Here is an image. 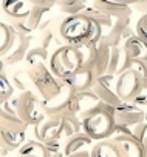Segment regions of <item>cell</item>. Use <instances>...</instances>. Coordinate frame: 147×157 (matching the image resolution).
I'll use <instances>...</instances> for the list:
<instances>
[{
    "mask_svg": "<svg viewBox=\"0 0 147 157\" xmlns=\"http://www.w3.org/2000/svg\"><path fill=\"white\" fill-rule=\"evenodd\" d=\"M2 10L13 20H25L31 14L33 5L28 0H2Z\"/></svg>",
    "mask_w": 147,
    "mask_h": 157,
    "instance_id": "9a60e30c",
    "label": "cell"
},
{
    "mask_svg": "<svg viewBox=\"0 0 147 157\" xmlns=\"http://www.w3.org/2000/svg\"><path fill=\"white\" fill-rule=\"evenodd\" d=\"M14 93V86L6 74H0V102L11 100Z\"/></svg>",
    "mask_w": 147,
    "mask_h": 157,
    "instance_id": "f1b7e54d",
    "label": "cell"
},
{
    "mask_svg": "<svg viewBox=\"0 0 147 157\" xmlns=\"http://www.w3.org/2000/svg\"><path fill=\"white\" fill-rule=\"evenodd\" d=\"M51 157H63V152H60V151H57V152H54Z\"/></svg>",
    "mask_w": 147,
    "mask_h": 157,
    "instance_id": "60d3db41",
    "label": "cell"
},
{
    "mask_svg": "<svg viewBox=\"0 0 147 157\" xmlns=\"http://www.w3.org/2000/svg\"><path fill=\"white\" fill-rule=\"evenodd\" d=\"M17 116L22 122H25L28 126H34L39 123L45 114L42 109V100L36 96L34 91H23L14 99V105Z\"/></svg>",
    "mask_w": 147,
    "mask_h": 157,
    "instance_id": "8992f818",
    "label": "cell"
},
{
    "mask_svg": "<svg viewBox=\"0 0 147 157\" xmlns=\"http://www.w3.org/2000/svg\"><path fill=\"white\" fill-rule=\"evenodd\" d=\"M133 103L144 108V109H147V80L142 82V88L139 90L138 96L133 99Z\"/></svg>",
    "mask_w": 147,
    "mask_h": 157,
    "instance_id": "d6a6232c",
    "label": "cell"
},
{
    "mask_svg": "<svg viewBox=\"0 0 147 157\" xmlns=\"http://www.w3.org/2000/svg\"><path fill=\"white\" fill-rule=\"evenodd\" d=\"M85 0H57V3L62 6V11L71 14H79Z\"/></svg>",
    "mask_w": 147,
    "mask_h": 157,
    "instance_id": "f546056e",
    "label": "cell"
},
{
    "mask_svg": "<svg viewBox=\"0 0 147 157\" xmlns=\"http://www.w3.org/2000/svg\"><path fill=\"white\" fill-rule=\"evenodd\" d=\"M113 2H118V3H122V5H135L138 0H113Z\"/></svg>",
    "mask_w": 147,
    "mask_h": 157,
    "instance_id": "f35d334b",
    "label": "cell"
},
{
    "mask_svg": "<svg viewBox=\"0 0 147 157\" xmlns=\"http://www.w3.org/2000/svg\"><path fill=\"white\" fill-rule=\"evenodd\" d=\"M0 128L17 131V132H27L30 126L20 120V117L16 113V108L11 106L10 100H6V102H0Z\"/></svg>",
    "mask_w": 147,
    "mask_h": 157,
    "instance_id": "7c38bea8",
    "label": "cell"
},
{
    "mask_svg": "<svg viewBox=\"0 0 147 157\" xmlns=\"http://www.w3.org/2000/svg\"><path fill=\"white\" fill-rule=\"evenodd\" d=\"M76 91L62 82V88L57 96L42 102V109L47 117H63L67 114H76Z\"/></svg>",
    "mask_w": 147,
    "mask_h": 157,
    "instance_id": "5b68a950",
    "label": "cell"
},
{
    "mask_svg": "<svg viewBox=\"0 0 147 157\" xmlns=\"http://www.w3.org/2000/svg\"><path fill=\"white\" fill-rule=\"evenodd\" d=\"M142 78L141 75L133 71L132 68L121 72L115 78V91L121 102H133V99L138 96L139 90L142 88Z\"/></svg>",
    "mask_w": 147,
    "mask_h": 157,
    "instance_id": "52a82bcc",
    "label": "cell"
},
{
    "mask_svg": "<svg viewBox=\"0 0 147 157\" xmlns=\"http://www.w3.org/2000/svg\"><path fill=\"white\" fill-rule=\"evenodd\" d=\"M135 8L139 10V11L147 13V0H138V2L135 3Z\"/></svg>",
    "mask_w": 147,
    "mask_h": 157,
    "instance_id": "8d00e7d4",
    "label": "cell"
},
{
    "mask_svg": "<svg viewBox=\"0 0 147 157\" xmlns=\"http://www.w3.org/2000/svg\"><path fill=\"white\" fill-rule=\"evenodd\" d=\"M108 60H110V46L99 42L96 45V68H95L98 77L105 75L108 68Z\"/></svg>",
    "mask_w": 147,
    "mask_h": 157,
    "instance_id": "d4e9b609",
    "label": "cell"
},
{
    "mask_svg": "<svg viewBox=\"0 0 147 157\" xmlns=\"http://www.w3.org/2000/svg\"><path fill=\"white\" fill-rule=\"evenodd\" d=\"M8 66H6V63H5V60H3V57L0 56V74H5V69H6Z\"/></svg>",
    "mask_w": 147,
    "mask_h": 157,
    "instance_id": "74e56055",
    "label": "cell"
},
{
    "mask_svg": "<svg viewBox=\"0 0 147 157\" xmlns=\"http://www.w3.org/2000/svg\"><path fill=\"white\" fill-rule=\"evenodd\" d=\"M17 155L19 157H51L53 154L45 143L33 139V140H27L17 149Z\"/></svg>",
    "mask_w": 147,
    "mask_h": 157,
    "instance_id": "ffe728a7",
    "label": "cell"
},
{
    "mask_svg": "<svg viewBox=\"0 0 147 157\" xmlns=\"http://www.w3.org/2000/svg\"><path fill=\"white\" fill-rule=\"evenodd\" d=\"M115 123L119 126H135L147 119V109L135 105L133 102H122L118 108H115Z\"/></svg>",
    "mask_w": 147,
    "mask_h": 157,
    "instance_id": "9c48e42d",
    "label": "cell"
},
{
    "mask_svg": "<svg viewBox=\"0 0 147 157\" xmlns=\"http://www.w3.org/2000/svg\"><path fill=\"white\" fill-rule=\"evenodd\" d=\"M48 59H50L48 49H45L42 46H34L28 51V54L23 60L25 69H33L36 66H40V65H48Z\"/></svg>",
    "mask_w": 147,
    "mask_h": 157,
    "instance_id": "603a6c76",
    "label": "cell"
},
{
    "mask_svg": "<svg viewBox=\"0 0 147 157\" xmlns=\"http://www.w3.org/2000/svg\"><path fill=\"white\" fill-rule=\"evenodd\" d=\"M25 137H27V132H17V131L0 128V148L6 152L19 149L25 143Z\"/></svg>",
    "mask_w": 147,
    "mask_h": 157,
    "instance_id": "ac0fdd59",
    "label": "cell"
},
{
    "mask_svg": "<svg viewBox=\"0 0 147 157\" xmlns=\"http://www.w3.org/2000/svg\"><path fill=\"white\" fill-rule=\"evenodd\" d=\"M82 63L84 60L81 49L71 45H62L56 48L48 59V68L59 80H65L76 74L82 68Z\"/></svg>",
    "mask_w": 147,
    "mask_h": 157,
    "instance_id": "3957f363",
    "label": "cell"
},
{
    "mask_svg": "<svg viewBox=\"0 0 147 157\" xmlns=\"http://www.w3.org/2000/svg\"><path fill=\"white\" fill-rule=\"evenodd\" d=\"M135 34L142 39L144 42H147V13H144L139 20L136 22V26H135Z\"/></svg>",
    "mask_w": 147,
    "mask_h": 157,
    "instance_id": "4dcf8cb0",
    "label": "cell"
},
{
    "mask_svg": "<svg viewBox=\"0 0 147 157\" xmlns=\"http://www.w3.org/2000/svg\"><path fill=\"white\" fill-rule=\"evenodd\" d=\"M132 57L125 51L124 46H110V60H108V68H107V75H119L121 72L130 69L132 66Z\"/></svg>",
    "mask_w": 147,
    "mask_h": 157,
    "instance_id": "4fadbf2b",
    "label": "cell"
},
{
    "mask_svg": "<svg viewBox=\"0 0 147 157\" xmlns=\"http://www.w3.org/2000/svg\"><path fill=\"white\" fill-rule=\"evenodd\" d=\"M130 68L141 75L142 80H147V62L145 60H132Z\"/></svg>",
    "mask_w": 147,
    "mask_h": 157,
    "instance_id": "836d02e7",
    "label": "cell"
},
{
    "mask_svg": "<svg viewBox=\"0 0 147 157\" xmlns=\"http://www.w3.org/2000/svg\"><path fill=\"white\" fill-rule=\"evenodd\" d=\"M14 36H16V33L10 25L0 22V56H3L10 49V46L14 40Z\"/></svg>",
    "mask_w": 147,
    "mask_h": 157,
    "instance_id": "83f0119b",
    "label": "cell"
},
{
    "mask_svg": "<svg viewBox=\"0 0 147 157\" xmlns=\"http://www.w3.org/2000/svg\"><path fill=\"white\" fill-rule=\"evenodd\" d=\"M10 80L13 83L14 88H17L20 93L23 91H31V82H30V75H28V71L23 68V69H16L11 77H10Z\"/></svg>",
    "mask_w": 147,
    "mask_h": 157,
    "instance_id": "484cf974",
    "label": "cell"
},
{
    "mask_svg": "<svg viewBox=\"0 0 147 157\" xmlns=\"http://www.w3.org/2000/svg\"><path fill=\"white\" fill-rule=\"evenodd\" d=\"M92 143H93V140L84 131H81V132H76V134H73V136L65 139V142L62 145L63 146L62 152H63V155H68V154H73V152H78L81 149H85V146H88Z\"/></svg>",
    "mask_w": 147,
    "mask_h": 157,
    "instance_id": "7402d4cb",
    "label": "cell"
},
{
    "mask_svg": "<svg viewBox=\"0 0 147 157\" xmlns=\"http://www.w3.org/2000/svg\"><path fill=\"white\" fill-rule=\"evenodd\" d=\"M101 103V100L98 99V96L93 91H84V93H78L76 94V114L81 116L85 111L98 106Z\"/></svg>",
    "mask_w": 147,
    "mask_h": 157,
    "instance_id": "cb8c5ba5",
    "label": "cell"
},
{
    "mask_svg": "<svg viewBox=\"0 0 147 157\" xmlns=\"http://www.w3.org/2000/svg\"><path fill=\"white\" fill-rule=\"evenodd\" d=\"M30 43H31V37L27 33H16L10 49L2 56L6 66H14L17 63H22L25 60L28 51L31 49Z\"/></svg>",
    "mask_w": 147,
    "mask_h": 157,
    "instance_id": "30bf717a",
    "label": "cell"
},
{
    "mask_svg": "<svg viewBox=\"0 0 147 157\" xmlns=\"http://www.w3.org/2000/svg\"><path fill=\"white\" fill-rule=\"evenodd\" d=\"M96 78H98V75L95 74V71L81 68L76 74H73L71 77L65 78L62 82L67 83L68 86H71L76 93H84V91H92Z\"/></svg>",
    "mask_w": 147,
    "mask_h": 157,
    "instance_id": "5bb4252c",
    "label": "cell"
},
{
    "mask_svg": "<svg viewBox=\"0 0 147 157\" xmlns=\"http://www.w3.org/2000/svg\"><path fill=\"white\" fill-rule=\"evenodd\" d=\"M63 157H90V151L81 149L78 152H73V154H68V155H63Z\"/></svg>",
    "mask_w": 147,
    "mask_h": 157,
    "instance_id": "d590c367",
    "label": "cell"
},
{
    "mask_svg": "<svg viewBox=\"0 0 147 157\" xmlns=\"http://www.w3.org/2000/svg\"><path fill=\"white\" fill-rule=\"evenodd\" d=\"M59 37L63 45L85 46L98 45L102 39V26L92 20L85 13L67 16L57 26Z\"/></svg>",
    "mask_w": 147,
    "mask_h": 157,
    "instance_id": "6da1fadb",
    "label": "cell"
},
{
    "mask_svg": "<svg viewBox=\"0 0 147 157\" xmlns=\"http://www.w3.org/2000/svg\"><path fill=\"white\" fill-rule=\"evenodd\" d=\"M0 157H6V155H0Z\"/></svg>",
    "mask_w": 147,
    "mask_h": 157,
    "instance_id": "b9f144b4",
    "label": "cell"
},
{
    "mask_svg": "<svg viewBox=\"0 0 147 157\" xmlns=\"http://www.w3.org/2000/svg\"><path fill=\"white\" fill-rule=\"evenodd\" d=\"M28 2L33 5V6H45V8H50L54 0H28Z\"/></svg>",
    "mask_w": 147,
    "mask_h": 157,
    "instance_id": "e575fe53",
    "label": "cell"
},
{
    "mask_svg": "<svg viewBox=\"0 0 147 157\" xmlns=\"http://www.w3.org/2000/svg\"><path fill=\"white\" fill-rule=\"evenodd\" d=\"M132 136L142 143L144 139L147 137V122H141V123L132 126Z\"/></svg>",
    "mask_w": 147,
    "mask_h": 157,
    "instance_id": "1f68e13d",
    "label": "cell"
},
{
    "mask_svg": "<svg viewBox=\"0 0 147 157\" xmlns=\"http://www.w3.org/2000/svg\"><path fill=\"white\" fill-rule=\"evenodd\" d=\"M112 139L122 148V152L125 157H142V143L136 140L132 134H115Z\"/></svg>",
    "mask_w": 147,
    "mask_h": 157,
    "instance_id": "e0dca14e",
    "label": "cell"
},
{
    "mask_svg": "<svg viewBox=\"0 0 147 157\" xmlns=\"http://www.w3.org/2000/svg\"><path fill=\"white\" fill-rule=\"evenodd\" d=\"M63 119V131H65V139L76 134V132H81L82 131V122L79 119L78 114L71 113V114H67L62 117Z\"/></svg>",
    "mask_w": 147,
    "mask_h": 157,
    "instance_id": "4316f807",
    "label": "cell"
},
{
    "mask_svg": "<svg viewBox=\"0 0 147 157\" xmlns=\"http://www.w3.org/2000/svg\"><path fill=\"white\" fill-rule=\"evenodd\" d=\"M122 46L125 48V51L129 52V56L133 60H145L147 62V42L139 39L136 34L125 39Z\"/></svg>",
    "mask_w": 147,
    "mask_h": 157,
    "instance_id": "44dd1931",
    "label": "cell"
},
{
    "mask_svg": "<svg viewBox=\"0 0 147 157\" xmlns=\"http://www.w3.org/2000/svg\"><path fill=\"white\" fill-rule=\"evenodd\" d=\"M115 108H110L104 103H99L98 106L85 111L84 114L79 116L82 122V131L93 140H105L113 136L115 131Z\"/></svg>",
    "mask_w": 147,
    "mask_h": 157,
    "instance_id": "7a4b0ae2",
    "label": "cell"
},
{
    "mask_svg": "<svg viewBox=\"0 0 147 157\" xmlns=\"http://www.w3.org/2000/svg\"><path fill=\"white\" fill-rule=\"evenodd\" d=\"M33 128L34 139L42 143H53L60 142L62 137H65L63 131V119L62 117H43L39 123H36Z\"/></svg>",
    "mask_w": 147,
    "mask_h": 157,
    "instance_id": "ba28073f",
    "label": "cell"
},
{
    "mask_svg": "<svg viewBox=\"0 0 147 157\" xmlns=\"http://www.w3.org/2000/svg\"><path fill=\"white\" fill-rule=\"evenodd\" d=\"M27 71L30 75V82H31V91H34L36 96L42 102L50 100L59 94L62 88V80H59L50 71L48 65H40V66H36Z\"/></svg>",
    "mask_w": 147,
    "mask_h": 157,
    "instance_id": "277c9868",
    "label": "cell"
},
{
    "mask_svg": "<svg viewBox=\"0 0 147 157\" xmlns=\"http://www.w3.org/2000/svg\"><path fill=\"white\" fill-rule=\"evenodd\" d=\"M90 157H125L122 148L110 137L96 142L90 149Z\"/></svg>",
    "mask_w": 147,
    "mask_h": 157,
    "instance_id": "2e32d148",
    "label": "cell"
},
{
    "mask_svg": "<svg viewBox=\"0 0 147 157\" xmlns=\"http://www.w3.org/2000/svg\"><path fill=\"white\" fill-rule=\"evenodd\" d=\"M142 151H144L142 157H147V137H145V139H144V142H142Z\"/></svg>",
    "mask_w": 147,
    "mask_h": 157,
    "instance_id": "ab89813d",
    "label": "cell"
},
{
    "mask_svg": "<svg viewBox=\"0 0 147 157\" xmlns=\"http://www.w3.org/2000/svg\"><path fill=\"white\" fill-rule=\"evenodd\" d=\"M96 10L113 17V19H121V17H129L130 10L129 5H122L118 2H113V0H95Z\"/></svg>",
    "mask_w": 147,
    "mask_h": 157,
    "instance_id": "d6986e66",
    "label": "cell"
},
{
    "mask_svg": "<svg viewBox=\"0 0 147 157\" xmlns=\"http://www.w3.org/2000/svg\"><path fill=\"white\" fill-rule=\"evenodd\" d=\"M113 78H116V77L107 75V74L98 77L95 85H93V88H92V91L98 96L101 103H104V105H107L110 108H118L122 102H121V99L118 97V94L115 91V85L112 86V80H113Z\"/></svg>",
    "mask_w": 147,
    "mask_h": 157,
    "instance_id": "8fae6325",
    "label": "cell"
}]
</instances>
